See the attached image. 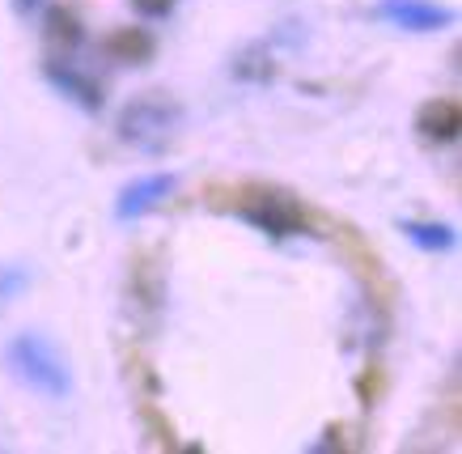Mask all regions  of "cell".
Segmentation results:
<instances>
[{"label": "cell", "mask_w": 462, "mask_h": 454, "mask_svg": "<svg viewBox=\"0 0 462 454\" xmlns=\"http://www.w3.org/2000/svg\"><path fill=\"white\" fill-rule=\"evenodd\" d=\"M5 366L14 369V378L22 386H30L34 395L60 399L72 395V369H69V357L60 353L56 340H47L42 331H22L14 340L5 344Z\"/></svg>", "instance_id": "6da1fadb"}, {"label": "cell", "mask_w": 462, "mask_h": 454, "mask_svg": "<svg viewBox=\"0 0 462 454\" xmlns=\"http://www.w3.org/2000/svg\"><path fill=\"white\" fill-rule=\"evenodd\" d=\"M182 128V102L170 94H141L132 98L115 119V136L141 153H157L174 141V132Z\"/></svg>", "instance_id": "7a4b0ae2"}, {"label": "cell", "mask_w": 462, "mask_h": 454, "mask_svg": "<svg viewBox=\"0 0 462 454\" xmlns=\"http://www.w3.org/2000/svg\"><path fill=\"white\" fill-rule=\"evenodd\" d=\"M238 217L246 226H254L267 238H306L314 234V221L310 213L297 204L293 196L284 191H272V187H254L238 199Z\"/></svg>", "instance_id": "3957f363"}, {"label": "cell", "mask_w": 462, "mask_h": 454, "mask_svg": "<svg viewBox=\"0 0 462 454\" xmlns=\"http://www.w3.org/2000/svg\"><path fill=\"white\" fill-rule=\"evenodd\" d=\"M374 17L391 22L394 30H407V34H437V30L454 26V14L433 0H378Z\"/></svg>", "instance_id": "277c9868"}, {"label": "cell", "mask_w": 462, "mask_h": 454, "mask_svg": "<svg viewBox=\"0 0 462 454\" xmlns=\"http://www.w3.org/2000/svg\"><path fill=\"white\" fill-rule=\"evenodd\" d=\"M174 187H179L174 174H141V179H132V183L119 191L115 217H119V221H141V217L157 213V208L174 196Z\"/></svg>", "instance_id": "5b68a950"}, {"label": "cell", "mask_w": 462, "mask_h": 454, "mask_svg": "<svg viewBox=\"0 0 462 454\" xmlns=\"http://www.w3.org/2000/svg\"><path fill=\"white\" fill-rule=\"evenodd\" d=\"M42 77H47V81H51V89H56V94H64V98L69 102H77V107H81V111H89V115H98L102 111V86L98 81H94V77H89V72H81L77 69V64H72V60H42Z\"/></svg>", "instance_id": "8992f818"}, {"label": "cell", "mask_w": 462, "mask_h": 454, "mask_svg": "<svg viewBox=\"0 0 462 454\" xmlns=\"http://www.w3.org/2000/svg\"><path fill=\"white\" fill-rule=\"evenodd\" d=\"M42 43H47V56L51 60H72L85 43L81 17L72 14V9H64V5L47 9V17H42Z\"/></svg>", "instance_id": "52a82bcc"}, {"label": "cell", "mask_w": 462, "mask_h": 454, "mask_svg": "<svg viewBox=\"0 0 462 454\" xmlns=\"http://www.w3.org/2000/svg\"><path fill=\"white\" fill-rule=\"evenodd\" d=\"M416 132H420V141H429V144L458 141V132H462V107L454 98H429L420 111H416Z\"/></svg>", "instance_id": "ba28073f"}, {"label": "cell", "mask_w": 462, "mask_h": 454, "mask_svg": "<svg viewBox=\"0 0 462 454\" xmlns=\"http://www.w3.org/2000/svg\"><path fill=\"white\" fill-rule=\"evenodd\" d=\"M157 51L153 34L149 30H115L111 39H106V56L115 60V64H149Z\"/></svg>", "instance_id": "9c48e42d"}, {"label": "cell", "mask_w": 462, "mask_h": 454, "mask_svg": "<svg viewBox=\"0 0 462 454\" xmlns=\"http://www.w3.org/2000/svg\"><path fill=\"white\" fill-rule=\"evenodd\" d=\"M399 229H403V238L411 242V246H420V251H449V246L458 242L454 226H446V221H399Z\"/></svg>", "instance_id": "30bf717a"}, {"label": "cell", "mask_w": 462, "mask_h": 454, "mask_svg": "<svg viewBox=\"0 0 462 454\" xmlns=\"http://www.w3.org/2000/svg\"><path fill=\"white\" fill-rule=\"evenodd\" d=\"M234 77H238V81H251V86H267V81L276 77V69H272V56H267V47L263 43H251V47H246V51L234 60Z\"/></svg>", "instance_id": "8fae6325"}, {"label": "cell", "mask_w": 462, "mask_h": 454, "mask_svg": "<svg viewBox=\"0 0 462 454\" xmlns=\"http://www.w3.org/2000/svg\"><path fill=\"white\" fill-rule=\"evenodd\" d=\"M26 284H30L26 268H14V264H9V268H0V301H14Z\"/></svg>", "instance_id": "7c38bea8"}, {"label": "cell", "mask_w": 462, "mask_h": 454, "mask_svg": "<svg viewBox=\"0 0 462 454\" xmlns=\"http://www.w3.org/2000/svg\"><path fill=\"white\" fill-rule=\"evenodd\" d=\"M132 5H136V14H141V17L162 22V17L174 14V5H179V0H132Z\"/></svg>", "instance_id": "4fadbf2b"}, {"label": "cell", "mask_w": 462, "mask_h": 454, "mask_svg": "<svg viewBox=\"0 0 462 454\" xmlns=\"http://www.w3.org/2000/svg\"><path fill=\"white\" fill-rule=\"evenodd\" d=\"M42 5H47V0H14V9H17V14H22V17H30V14H39Z\"/></svg>", "instance_id": "5bb4252c"}]
</instances>
